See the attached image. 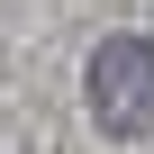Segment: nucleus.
I'll return each mask as SVG.
<instances>
[{
  "label": "nucleus",
  "instance_id": "obj_1",
  "mask_svg": "<svg viewBox=\"0 0 154 154\" xmlns=\"http://www.w3.org/2000/svg\"><path fill=\"white\" fill-rule=\"evenodd\" d=\"M82 91H91V127L100 136H118V145L154 136V45L145 36H100Z\"/></svg>",
  "mask_w": 154,
  "mask_h": 154
}]
</instances>
